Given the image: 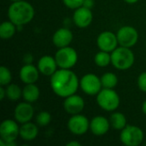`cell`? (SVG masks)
Masks as SVG:
<instances>
[{
	"label": "cell",
	"instance_id": "1",
	"mask_svg": "<svg viewBox=\"0 0 146 146\" xmlns=\"http://www.w3.org/2000/svg\"><path fill=\"white\" fill-rule=\"evenodd\" d=\"M50 87L53 92L62 98L76 93L80 87V80L71 69L60 68L50 76Z\"/></svg>",
	"mask_w": 146,
	"mask_h": 146
},
{
	"label": "cell",
	"instance_id": "2",
	"mask_svg": "<svg viewBox=\"0 0 146 146\" xmlns=\"http://www.w3.org/2000/svg\"><path fill=\"white\" fill-rule=\"evenodd\" d=\"M35 10L33 6L24 0L12 2L8 9L9 20L16 26H25L34 17Z\"/></svg>",
	"mask_w": 146,
	"mask_h": 146
},
{
	"label": "cell",
	"instance_id": "3",
	"mask_svg": "<svg viewBox=\"0 0 146 146\" xmlns=\"http://www.w3.org/2000/svg\"><path fill=\"white\" fill-rule=\"evenodd\" d=\"M135 56L131 48L118 46L111 52V64L118 70H127L133 67Z\"/></svg>",
	"mask_w": 146,
	"mask_h": 146
},
{
	"label": "cell",
	"instance_id": "4",
	"mask_svg": "<svg viewBox=\"0 0 146 146\" xmlns=\"http://www.w3.org/2000/svg\"><path fill=\"white\" fill-rule=\"evenodd\" d=\"M20 137V127L16 121L6 119L0 125V145L15 146V140Z\"/></svg>",
	"mask_w": 146,
	"mask_h": 146
},
{
	"label": "cell",
	"instance_id": "5",
	"mask_svg": "<svg viewBox=\"0 0 146 146\" xmlns=\"http://www.w3.org/2000/svg\"><path fill=\"white\" fill-rule=\"evenodd\" d=\"M96 100L102 110L110 112L116 110L121 103L118 93L110 88H103L97 95Z\"/></svg>",
	"mask_w": 146,
	"mask_h": 146
},
{
	"label": "cell",
	"instance_id": "6",
	"mask_svg": "<svg viewBox=\"0 0 146 146\" xmlns=\"http://www.w3.org/2000/svg\"><path fill=\"white\" fill-rule=\"evenodd\" d=\"M143 130L134 125H127L120 133V140L126 146H138L144 141Z\"/></svg>",
	"mask_w": 146,
	"mask_h": 146
},
{
	"label": "cell",
	"instance_id": "7",
	"mask_svg": "<svg viewBox=\"0 0 146 146\" xmlns=\"http://www.w3.org/2000/svg\"><path fill=\"white\" fill-rule=\"evenodd\" d=\"M55 59L60 68L71 69L78 62V53L71 46L58 48L55 54Z\"/></svg>",
	"mask_w": 146,
	"mask_h": 146
},
{
	"label": "cell",
	"instance_id": "8",
	"mask_svg": "<svg viewBox=\"0 0 146 146\" xmlns=\"http://www.w3.org/2000/svg\"><path fill=\"white\" fill-rule=\"evenodd\" d=\"M80 87L89 96L98 95L103 89L101 79L94 74H86L80 80Z\"/></svg>",
	"mask_w": 146,
	"mask_h": 146
},
{
	"label": "cell",
	"instance_id": "9",
	"mask_svg": "<svg viewBox=\"0 0 146 146\" xmlns=\"http://www.w3.org/2000/svg\"><path fill=\"white\" fill-rule=\"evenodd\" d=\"M119 45L132 48L139 40V33L137 29L131 26L121 27L116 33Z\"/></svg>",
	"mask_w": 146,
	"mask_h": 146
},
{
	"label": "cell",
	"instance_id": "10",
	"mask_svg": "<svg viewBox=\"0 0 146 146\" xmlns=\"http://www.w3.org/2000/svg\"><path fill=\"white\" fill-rule=\"evenodd\" d=\"M68 128L74 135L81 136L90 129V121L84 115H73L68 121Z\"/></svg>",
	"mask_w": 146,
	"mask_h": 146
},
{
	"label": "cell",
	"instance_id": "11",
	"mask_svg": "<svg viewBox=\"0 0 146 146\" xmlns=\"http://www.w3.org/2000/svg\"><path fill=\"white\" fill-rule=\"evenodd\" d=\"M97 44L100 50H104L111 53L118 47L119 43L116 34L110 31H104L98 36Z\"/></svg>",
	"mask_w": 146,
	"mask_h": 146
},
{
	"label": "cell",
	"instance_id": "12",
	"mask_svg": "<svg viewBox=\"0 0 146 146\" xmlns=\"http://www.w3.org/2000/svg\"><path fill=\"white\" fill-rule=\"evenodd\" d=\"M34 115V109L31 103L28 102H22L16 105L14 110V116L15 121L20 123L23 124L28 121H31Z\"/></svg>",
	"mask_w": 146,
	"mask_h": 146
},
{
	"label": "cell",
	"instance_id": "13",
	"mask_svg": "<svg viewBox=\"0 0 146 146\" xmlns=\"http://www.w3.org/2000/svg\"><path fill=\"white\" fill-rule=\"evenodd\" d=\"M85 108V101L84 99L77 94H72L64 98L63 102V109L64 110L73 115L80 114Z\"/></svg>",
	"mask_w": 146,
	"mask_h": 146
},
{
	"label": "cell",
	"instance_id": "14",
	"mask_svg": "<svg viewBox=\"0 0 146 146\" xmlns=\"http://www.w3.org/2000/svg\"><path fill=\"white\" fill-rule=\"evenodd\" d=\"M93 20V14L92 9L83 6L74 9L73 15L74 23L80 28H86L89 27Z\"/></svg>",
	"mask_w": 146,
	"mask_h": 146
},
{
	"label": "cell",
	"instance_id": "15",
	"mask_svg": "<svg viewBox=\"0 0 146 146\" xmlns=\"http://www.w3.org/2000/svg\"><path fill=\"white\" fill-rule=\"evenodd\" d=\"M110 127V120L102 115L95 116L90 121V130L92 133L96 136L105 135L109 132Z\"/></svg>",
	"mask_w": 146,
	"mask_h": 146
},
{
	"label": "cell",
	"instance_id": "16",
	"mask_svg": "<svg viewBox=\"0 0 146 146\" xmlns=\"http://www.w3.org/2000/svg\"><path fill=\"white\" fill-rule=\"evenodd\" d=\"M73 33L67 27H61L57 29L52 36V43L57 48L69 46L73 41Z\"/></svg>",
	"mask_w": 146,
	"mask_h": 146
},
{
	"label": "cell",
	"instance_id": "17",
	"mask_svg": "<svg viewBox=\"0 0 146 146\" xmlns=\"http://www.w3.org/2000/svg\"><path fill=\"white\" fill-rule=\"evenodd\" d=\"M40 74L45 76H51L57 70V63L55 56L49 55L43 56L39 58L37 65Z\"/></svg>",
	"mask_w": 146,
	"mask_h": 146
},
{
	"label": "cell",
	"instance_id": "18",
	"mask_svg": "<svg viewBox=\"0 0 146 146\" xmlns=\"http://www.w3.org/2000/svg\"><path fill=\"white\" fill-rule=\"evenodd\" d=\"M39 74L38 67L33 64H25L20 69L19 77L24 84H33L38 80Z\"/></svg>",
	"mask_w": 146,
	"mask_h": 146
},
{
	"label": "cell",
	"instance_id": "19",
	"mask_svg": "<svg viewBox=\"0 0 146 146\" xmlns=\"http://www.w3.org/2000/svg\"><path fill=\"white\" fill-rule=\"evenodd\" d=\"M38 126L31 121L21 124L20 127V137L25 141L34 140L38 134Z\"/></svg>",
	"mask_w": 146,
	"mask_h": 146
},
{
	"label": "cell",
	"instance_id": "20",
	"mask_svg": "<svg viewBox=\"0 0 146 146\" xmlns=\"http://www.w3.org/2000/svg\"><path fill=\"white\" fill-rule=\"evenodd\" d=\"M39 96L40 91L39 88L35 85V83L26 84V86L22 89V98L26 102L33 104L39 98Z\"/></svg>",
	"mask_w": 146,
	"mask_h": 146
},
{
	"label": "cell",
	"instance_id": "21",
	"mask_svg": "<svg viewBox=\"0 0 146 146\" xmlns=\"http://www.w3.org/2000/svg\"><path fill=\"white\" fill-rule=\"evenodd\" d=\"M17 31V27L11 21H5L0 26V37L2 39L11 38Z\"/></svg>",
	"mask_w": 146,
	"mask_h": 146
},
{
	"label": "cell",
	"instance_id": "22",
	"mask_svg": "<svg viewBox=\"0 0 146 146\" xmlns=\"http://www.w3.org/2000/svg\"><path fill=\"white\" fill-rule=\"evenodd\" d=\"M110 122L112 128L119 131H121L127 125L126 116L121 112L112 113L110 118Z\"/></svg>",
	"mask_w": 146,
	"mask_h": 146
},
{
	"label": "cell",
	"instance_id": "23",
	"mask_svg": "<svg viewBox=\"0 0 146 146\" xmlns=\"http://www.w3.org/2000/svg\"><path fill=\"white\" fill-rule=\"evenodd\" d=\"M6 97L9 100L15 102L22 97V89L16 84L10 83L6 86Z\"/></svg>",
	"mask_w": 146,
	"mask_h": 146
},
{
	"label": "cell",
	"instance_id": "24",
	"mask_svg": "<svg viewBox=\"0 0 146 146\" xmlns=\"http://www.w3.org/2000/svg\"><path fill=\"white\" fill-rule=\"evenodd\" d=\"M94 62L100 68H106L111 63V53L104 50L98 51L94 56Z\"/></svg>",
	"mask_w": 146,
	"mask_h": 146
},
{
	"label": "cell",
	"instance_id": "25",
	"mask_svg": "<svg viewBox=\"0 0 146 146\" xmlns=\"http://www.w3.org/2000/svg\"><path fill=\"white\" fill-rule=\"evenodd\" d=\"M101 82H102V86L103 88H110V89H114L117 84H118V77L115 74L111 73V72H108L104 74L101 77Z\"/></svg>",
	"mask_w": 146,
	"mask_h": 146
},
{
	"label": "cell",
	"instance_id": "26",
	"mask_svg": "<svg viewBox=\"0 0 146 146\" xmlns=\"http://www.w3.org/2000/svg\"><path fill=\"white\" fill-rule=\"evenodd\" d=\"M12 80V74L10 70L5 67L1 66L0 68V85L2 86H6L10 84Z\"/></svg>",
	"mask_w": 146,
	"mask_h": 146
},
{
	"label": "cell",
	"instance_id": "27",
	"mask_svg": "<svg viewBox=\"0 0 146 146\" xmlns=\"http://www.w3.org/2000/svg\"><path fill=\"white\" fill-rule=\"evenodd\" d=\"M51 121V115L47 111H41L36 116V124L38 127H44L49 125Z\"/></svg>",
	"mask_w": 146,
	"mask_h": 146
},
{
	"label": "cell",
	"instance_id": "28",
	"mask_svg": "<svg viewBox=\"0 0 146 146\" xmlns=\"http://www.w3.org/2000/svg\"><path fill=\"white\" fill-rule=\"evenodd\" d=\"M66 7L71 9H76L83 5L84 0H62Z\"/></svg>",
	"mask_w": 146,
	"mask_h": 146
},
{
	"label": "cell",
	"instance_id": "29",
	"mask_svg": "<svg viewBox=\"0 0 146 146\" xmlns=\"http://www.w3.org/2000/svg\"><path fill=\"white\" fill-rule=\"evenodd\" d=\"M138 86L142 92H146V72H143L139 74L138 78Z\"/></svg>",
	"mask_w": 146,
	"mask_h": 146
},
{
	"label": "cell",
	"instance_id": "30",
	"mask_svg": "<svg viewBox=\"0 0 146 146\" xmlns=\"http://www.w3.org/2000/svg\"><path fill=\"white\" fill-rule=\"evenodd\" d=\"M33 55L30 53L25 54V56H23V62L25 64H33Z\"/></svg>",
	"mask_w": 146,
	"mask_h": 146
},
{
	"label": "cell",
	"instance_id": "31",
	"mask_svg": "<svg viewBox=\"0 0 146 146\" xmlns=\"http://www.w3.org/2000/svg\"><path fill=\"white\" fill-rule=\"evenodd\" d=\"M94 4H95V1L94 0H84L82 6L85 7V8L92 9L94 7Z\"/></svg>",
	"mask_w": 146,
	"mask_h": 146
},
{
	"label": "cell",
	"instance_id": "32",
	"mask_svg": "<svg viewBox=\"0 0 146 146\" xmlns=\"http://www.w3.org/2000/svg\"><path fill=\"white\" fill-rule=\"evenodd\" d=\"M5 97H6V89L4 88V86H1V87H0V100L3 101Z\"/></svg>",
	"mask_w": 146,
	"mask_h": 146
},
{
	"label": "cell",
	"instance_id": "33",
	"mask_svg": "<svg viewBox=\"0 0 146 146\" xmlns=\"http://www.w3.org/2000/svg\"><path fill=\"white\" fill-rule=\"evenodd\" d=\"M66 145L67 146H80L81 145V144H80V142H78V141H74V140H73V141L68 142Z\"/></svg>",
	"mask_w": 146,
	"mask_h": 146
},
{
	"label": "cell",
	"instance_id": "34",
	"mask_svg": "<svg viewBox=\"0 0 146 146\" xmlns=\"http://www.w3.org/2000/svg\"><path fill=\"white\" fill-rule=\"evenodd\" d=\"M142 111H143V113L146 115V100L143 103V104H142Z\"/></svg>",
	"mask_w": 146,
	"mask_h": 146
},
{
	"label": "cell",
	"instance_id": "35",
	"mask_svg": "<svg viewBox=\"0 0 146 146\" xmlns=\"http://www.w3.org/2000/svg\"><path fill=\"white\" fill-rule=\"evenodd\" d=\"M126 3H129V4H134V3H136L139 0H124Z\"/></svg>",
	"mask_w": 146,
	"mask_h": 146
},
{
	"label": "cell",
	"instance_id": "36",
	"mask_svg": "<svg viewBox=\"0 0 146 146\" xmlns=\"http://www.w3.org/2000/svg\"><path fill=\"white\" fill-rule=\"evenodd\" d=\"M9 1H11V2H16V1H21V0H9Z\"/></svg>",
	"mask_w": 146,
	"mask_h": 146
}]
</instances>
